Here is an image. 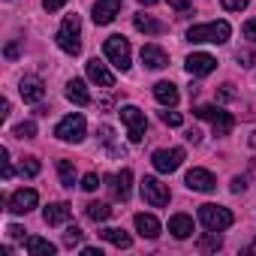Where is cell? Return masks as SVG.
<instances>
[{
  "mask_svg": "<svg viewBox=\"0 0 256 256\" xmlns=\"http://www.w3.org/2000/svg\"><path fill=\"white\" fill-rule=\"evenodd\" d=\"M133 28H136L139 34H148V36H157V34H163V24H160L157 18L145 16V12H139V16L133 18Z\"/></svg>",
  "mask_w": 256,
  "mask_h": 256,
  "instance_id": "cb8c5ba5",
  "label": "cell"
},
{
  "mask_svg": "<svg viewBox=\"0 0 256 256\" xmlns=\"http://www.w3.org/2000/svg\"><path fill=\"white\" fill-rule=\"evenodd\" d=\"M0 163H4V178H12V163H10V151L0 148Z\"/></svg>",
  "mask_w": 256,
  "mask_h": 256,
  "instance_id": "e575fe53",
  "label": "cell"
},
{
  "mask_svg": "<svg viewBox=\"0 0 256 256\" xmlns=\"http://www.w3.org/2000/svg\"><path fill=\"white\" fill-rule=\"evenodd\" d=\"M54 40L66 54H78L82 52V22H78V16H66Z\"/></svg>",
  "mask_w": 256,
  "mask_h": 256,
  "instance_id": "6da1fadb",
  "label": "cell"
},
{
  "mask_svg": "<svg viewBox=\"0 0 256 256\" xmlns=\"http://www.w3.org/2000/svg\"><path fill=\"white\" fill-rule=\"evenodd\" d=\"M181 160H184V148H160V151H154V157H151L154 169L163 172V175L175 172V169L181 166Z\"/></svg>",
  "mask_w": 256,
  "mask_h": 256,
  "instance_id": "ba28073f",
  "label": "cell"
},
{
  "mask_svg": "<svg viewBox=\"0 0 256 256\" xmlns=\"http://www.w3.org/2000/svg\"><path fill=\"white\" fill-rule=\"evenodd\" d=\"M84 130H88V124H84V114H66L58 126H54V136L60 142H82L84 139Z\"/></svg>",
  "mask_w": 256,
  "mask_h": 256,
  "instance_id": "52a82bcc",
  "label": "cell"
},
{
  "mask_svg": "<svg viewBox=\"0 0 256 256\" xmlns=\"http://www.w3.org/2000/svg\"><path fill=\"white\" fill-rule=\"evenodd\" d=\"M6 58H10V60H12V58H18V46H16V42H10V46H6Z\"/></svg>",
  "mask_w": 256,
  "mask_h": 256,
  "instance_id": "60d3db41",
  "label": "cell"
},
{
  "mask_svg": "<svg viewBox=\"0 0 256 256\" xmlns=\"http://www.w3.org/2000/svg\"><path fill=\"white\" fill-rule=\"evenodd\" d=\"M187 72L190 76H208V72H214V66H217V58L214 54H208V52H193L190 58H187Z\"/></svg>",
  "mask_w": 256,
  "mask_h": 256,
  "instance_id": "30bf717a",
  "label": "cell"
},
{
  "mask_svg": "<svg viewBox=\"0 0 256 256\" xmlns=\"http://www.w3.org/2000/svg\"><path fill=\"white\" fill-rule=\"evenodd\" d=\"M130 181H133V172H130V169H124V172H118V175L112 178V193H114V199H120V202L130 199Z\"/></svg>",
  "mask_w": 256,
  "mask_h": 256,
  "instance_id": "ffe728a7",
  "label": "cell"
},
{
  "mask_svg": "<svg viewBox=\"0 0 256 256\" xmlns=\"http://www.w3.org/2000/svg\"><path fill=\"white\" fill-rule=\"evenodd\" d=\"M142 196H145V202H148L151 208L169 205V187L160 184L157 178H145V181H142Z\"/></svg>",
  "mask_w": 256,
  "mask_h": 256,
  "instance_id": "9c48e42d",
  "label": "cell"
},
{
  "mask_svg": "<svg viewBox=\"0 0 256 256\" xmlns=\"http://www.w3.org/2000/svg\"><path fill=\"white\" fill-rule=\"evenodd\" d=\"M82 256H102V250H100V247H84Z\"/></svg>",
  "mask_w": 256,
  "mask_h": 256,
  "instance_id": "b9f144b4",
  "label": "cell"
},
{
  "mask_svg": "<svg viewBox=\"0 0 256 256\" xmlns=\"http://www.w3.org/2000/svg\"><path fill=\"white\" fill-rule=\"evenodd\" d=\"M88 78H90L96 88H114V76H112V72L106 70V64L96 60V58L88 60Z\"/></svg>",
  "mask_w": 256,
  "mask_h": 256,
  "instance_id": "5bb4252c",
  "label": "cell"
},
{
  "mask_svg": "<svg viewBox=\"0 0 256 256\" xmlns=\"http://www.w3.org/2000/svg\"><path fill=\"white\" fill-rule=\"evenodd\" d=\"M136 229L142 238H157L160 235V220L154 214H136Z\"/></svg>",
  "mask_w": 256,
  "mask_h": 256,
  "instance_id": "7402d4cb",
  "label": "cell"
},
{
  "mask_svg": "<svg viewBox=\"0 0 256 256\" xmlns=\"http://www.w3.org/2000/svg\"><path fill=\"white\" fill-rule=\"evenodd\" d=\"M82 241H84V232H82L78 226H70V229L64 232V244H66V247H72V244H82Z\"/></svg>",
  "mask_w": 256,
  "mask_h": 256,
  "instance_id": "f1b7e54d",
  "label": "cell"
},
{
  "mask_svg": "<svg viewBox=\"0 0 256 256\" xmlns=\"http://www.w3.org/2000/svg\"><path fill=\"white\" fill-rule=\"evenodd\" d=\"M184 184H187L190 190H196V193H211V190L217 187V178H214L208 169H190L187 178H184Z\"/></svg>",
  "mask_w": 256,
  "mask_h": 256,
  "instance_id": "8fae6325",
  "label": "cell"
},
{
  "mask_svg": "<svg viewBox=\"0 0 256 256\" xmlns=\"http://www.w3.org/2000/svg\"><path fill=\"white\" fill-rule=\"evenodd\" d=\"M193 112H196V118L211 120V126H214V133H217V136H229V133H232V126H235V118H232L229 112L217 108V106H196Z\"/></svg>",
  "mask_w": 256,
  "mask_h": 256,
  "instance_id": "3957f363",
  "label": "cell"
},
{
  "mask_svg": "<svg viewBox=\"0 0 256 256\" xmlns=\"http://www.w3.org/2000/svg\"><path fill=\"white\" fill-rule=\"evenodd\" d=\"M169 232H172L175 238H190V235H193V217H187V214L169 217Z\"/></svg>",
  "mask_w": 256,
  "mask_h": 256,
  "instance_id": "603a6c76",
  "label": "cell"
},
{
  "mask_svg": "<svg viewBox=\"0 0 256 256\" xmlns=\"http://www.w3.org/2000/svg\"><path fill=\"white\" fill-rule=\"evenodd\" d=\"M72 217V208L66 205V202H54V205H48L46 211H42V220L48 223V226H60V223H66Z\"/></svg>",
  "mask_w": 256,
  "mask_h": 256,
  "instance_id": "ac0fdd59",
  "label": "cell"
},
{
  "mask_svg": "<svg viewBox=\"0 0 256 256\" xmlns=\"http://www.w3.org/2000/svg\"><path fill=\"white\" fill-rule=\"evenodd\" d=\"M199 220H202L205 229H217V232H223V229H229L235 223L232 211L223 208V205H202L199 208Z\"/></svg>",
  "mask_w": 256,
  "mask_h": 256,
  "instance_id": "5b68a950",
  "label": "cell"
},
{
  "mask_svg": "<svg viewBox=\"0 0 256 256\" xmlns=\"http://www.w3.org/2000/svg\"><path fill=\"white\" fill-rule=\"evenodd\" d=\"M244 36H247L250 42H256V18H250V22H244Z\"/></svg>",
  "mask_w": 256,
  "mask_h": 256,
  "instance_id": "8d00e7d4",
  "label": "cell"
},
{
  "mask_svg": "<svg viewBox=\"0 0 256 256\" xmlns=\"http://www.w3.org/2000/svg\"><path fill=\"white\" fill-rule=\"evenodd\" d=\"M229 34H232V28L226 24V22H211V24H196V28H190L187 30V40L190 42H226L229 40Z\"/></svg>",
  "mask_w": 256,
  "mask_h": 256,
  "instance_id": "7a4b0ae2",
  "label": "cell"
},
{
  "mask_svg": "<svg viewBox=\"0 0 256 256\" xmlns=\"http://www.w3.org/2000/svg\"><path fill=\"white\" fill-rule=\"evenodd\" d=\"M100 235H102V238H106L108 244H114V247H120V250H126V247H130V244H133V238H130V235H126L124 229H102Z\"/></svg>",
  "mask_w": 256,
  "mask_h": 256,
  "instance_id": "d4e9b609",
  "label": "cell"
},
{
  "mask_svg": "<svg viewBox=\"0 0 256 256\" xmlns=\"http://www.w3.org/2000/svg\"><path fill=\"white\" fill-rule=\"evenodd\" d=\"M24 247H28L30 256H54V253H58V247H54L48 238H40V235H30V238L24 241Z\"/></svg>",
  "mask_w": 256,
  "mask_h": 256,
  "instance_id": "44dd1931",
  "label": "cell"
},
{
  "mask_svg": "<svg viewBox=\"0 0 256 256\" xmlns=\"http://www.w3.org/2000/svg\"><path fill=\"white\" fill-rule=\"evenodd\" d=\"M142 64L148 70H163V66H169V54L160 46H142Z\"/></svg>",
  "mask_w": 256,
  "mask_h": 256,
  "instance_id": "2e32d148",
  "label": "cell"
},
{
  "mask_svg": "<svg viewBox=\"0 0 256 256\" xmlns=\"http://www.w3.org/2000/svg\"><path fill=\"white\" fill-rule=\"evenodd\" d=\"M120 120L126 124V136H130V142L139 145V142L145 139V126H148L145 112H142L139 106H124V108H120Z\"/></svg>",
  "mask_w": 256,
  "mask_h": 256,
  "instance_id": "277c9868",
  "label": "cell"
},
{
  "mask_svg": "<svg viewBox=\"0 0 256 256\" xmlns=\"http://www.w3.org/2000/svg\"><path fill=\"white\" fill-rule=\"evenodd\" d=\"M139 4H142V6H154V4H157V0H139Z\"/></svg>",
  "mask_w": 256,
  "mask_h": 256,
  "instance_id": "ee69618b",
  "label": "cell"
},
{
  "mask_svg": "<svg viewBox=\"0 0 256 256\" xmlns=\"http://www.w3.org/2000/svg\"><path fill=\"white\" fill-rule=\"evenodd\" d=\"M34 133H36V124L34 120H24V124L16 126V136L18 139H34Z\"/></svg>",
  "mask_w": 256,
  "mask_h": 256,
  "instance_id": "4dcf8cb0",
  "label": "cell"
},
{
  "mask_svg": "<svg viewBox=\"0 0 256 256\" xmlns=\"http://www.w3.org/2000/svg\"><path fill=\"white\" fill-rule=\"evenodd\" d=\"M169 6H172V10H178V12H184V10H190V6H193V0H169Z\"/></svg>",
  "mask_w": 256,
  "mask_h": 256,
  "instance_id": "74e56055",
  "label": "cell"
},
{
  "mask_svg": "<svg viewBox=\"0 0 256 256\" xmlns=\"http://www.w3.org/2000/svg\"><path fill=\"white\" fill-rule=\"evenodd\" d=\"M84 214H88L94 223H102V220L112 214V208H108L106 202H88V205H84Z\"/></svg>",
  "mask_w": 256,
  "mask_h": 256,
  "instance_id": "484cf974",
  "label": "cell"
},
{
  "mask_svg": "<svg viewBox=\"0 0 256 256\" xmlns=\"http://www.w3.org/2000/svg\"><path fill=\"white\" fill-rule=\"evenodd\" d=\"M102 52H106V58L120 70V72H126L130 70V42H126L124 36H108L106 42H102Z\"/></svg>",
  "mask_w": 256,
  "mask_h": 256,
  "instance_id": "8992f818",
  "label": "cell"
},
{
  "mask_svg": "<svg viewBox=\"0 0 256 256\" xmlns=\"http://www.w3.org/2000/svg\"><path fill=\"white\" fill-rule=\"evenodd\" d=\"M60 6H66V0H42V10L46 12H58Z\"/></svg>",
  "mask_w": 256,
  "mask_h": 256,
  "instance_id": "d590c367",
  "label": "cell"
},
{
  "mask_svg": "<svg viewBox=\"0 0 256 256\" xmlns=\"http://www.w3.org/2000/svg\"><path fill=\"white\" fill-rule=\"evenodd\" d=\"M82 187H84L88 193H94V190L100 187V175H94V172H90V175H84V178H82Z\"/></svg>",
  "mask_w": 256,
  "mask_h": 256,
  "instance_id": "836d02e7",
  "label": "cell"
},
{
  "mask_svg": "<svg viewBox=\"0 0 256 256\" xmlns=\"http://www.w3.org/2000/svg\"><path fill=\"white\" fill-rule=\"evenodd\" d=\"M6 114H10V100L0 102V118H6Z\"/></svg>",
  "mask_w": 256,
  "mask_h": 256,
  "instance_id": "7bdbcfd3",
  "label": "cell"
},
{
  "mask_svg": "<svg viewBox=\"0 0 256 256\" xmlns=\"http://www.w3.org/2000/svg\"><path fill=\"white\" fill-rule=\"evenodd\" d=\"M18 94H22V100H24V102H40V100L46 96L42 78H36V76H24V78H22V84H18Z\"/></svg>",
  "mask_w": 256,
  "mask_h": 256,
  "instance_id": "9a60e30c",
  "label": "cell"
},
{
  "mask_svg": "<svg viewBox=\"0 0 256 256\" xmlns=\"http://www.w3.org/2000/svg\"><path fill=\"white\" fill-rule=\"evenodd\" d=\"M154 100L160 106H166V108H175L178 106V88L172 82H157L154 84Z\"/></svg>",
  "mask_w": 256,
  "mask_h": 256,
  "instance_id": "e0dca14e",
  "label": "cell"
},
{
  "mask_svg": "<svg viewBox=\"0 0 256 256\" xmlns=\"http://www.w3.org/2000/svg\"><path fill=\"white\" fill-rule=\"evenodd\" d=\"M160 118H163V124H169V126H181V124H184V118H181L178 112H163Z\"/></svg>",
  "mask_w": 256,
  "mask_h": 256,
  "instance_id": "d6a6232c",
  "label": "cell"
},
{
  "mask_svg": "<svg viewBox=\"0 0 256 256\" xmlns=\"http://www.w3.org/2000/svg\"><path fill=\"white\" fill-rule=\"evenodd\" d=\"M120 0H96L94 4V24H108L114 22V16L120 12Z\"/></svg>",
  "mask_w": 256,
  "mask_h": 256,
  "instance_id": "4fadbf2b",
  "label": "cell"
},
{
  "mask_svg": "<svg viewBox=\"0 0 256 256\" xmlns=\"http://www.w3.org/2000/svg\"><path fill=\"white\" fill-rule=\"evenodd\" d=\"M66 100L76 102V106H90V94H88V84L82 78H72L66 82Z\"/></svg>",
  "mask_w": 256,
  "mask_h": 256,
  "instance_id": "d6986e66",
  "label": "cell"
},
{
  "mask_svg": "<svg viewBox=\"0 0 256 256\" xmlns=\"http://www.w3.org/2000/svg\"><path fill=\"white\" fill-rule=\"evenodd\" d=\"M220 244H223V238L217 235V229H208V235L199 241V250H205V253H211V250H220Z\"/></svg>",
  "mask_w": 256,
  "mask_h": 256,
  "instance_id": "83f0119b",
  "label": "cell"
},
{
  "mask_svg": "<svg viewBox=\"0 0 256 256\" xmlns=\"http://www.w3.org/2000/svg\"><path fill=\"white\" fill-rule=\"evenodd\" d=\"M253 247H256V244H253Z\"/></svg>",
  "mask_w": 256,
  "mask_h": 256,
  "instance_id": "f6af8a7d",
  "label": "cell"
},
{
  "mask_svg": "<svg viewBox=\"0 0 256 256\" xmlns=\"http://www.w3.org/2000/svg\"><path fill=\"white\" fill-rule=\"evenodd\" d=\"M36 202H40V196H36V190H16L12 196H10V211L12 214H28V211H34L36 208Z\"/></svg>",
  "mask_w": 256,
  "mask_h": 256,
  "instance_id": "7c38bea8",
  "label": "cell"
},
{
  "mask_svg": "<svg viewBox=\"0 0 256 256\" xmlns=\"http://www.w3.org/2000/svg\"><path fill=\"white\" fill-rule=\"evenodd\" d=\"M22 175H28V178L40 175V160H36V157H24V160H22Z\"/></svg>",
  "mask_w": 256,
  "mask_h": 256,
  "instance_id": "f546056e",
  "label": "cell"
},
{
  "mask_svg": "<svg viewBox=\"0 0 256 256\" xmlns=\"http://www.w3.org/2000/svg\"><path fill=\"white\" fill-rule=\"evenodd\" d=\"M58 175H60V184L72 190V184H76V166L70 160H58Z\"/></svg>",
  "mask_w": 256,
  "mask_h": 256,
  "instance_id": "4316f807",
  "label": "cell"
},
{
  "mask_svg": "<svg viewBox=\"0 0 256 256\" xmlns=\"http://www.w3.org/2000/svg\"><path fill=\"white\" fill-rule=\"evenodd\" d=\"M6 232H10V238H16V241H18V238H24V229H22V226H10Z\"/></svg>",
  "mask_w": 256,
  "mask_h": 256,
  "instance_id": "ab89813d",
  "label": "cell"
},
{
  "mask_svg": "<svg viewBox=\"0 0 256 256\" xmlns=\"http://www.w3.org/2000/svg\"><path fill=\"white\" fill-rule=\"evenodd\" d=\"M220 4H223V10H229V12H241L250 0H220Z\"/></svg>",
  "mask_w": 256,
  "mask_h": 256,
  "instance_id": "1f68e13d",
  "label": "cell"
},
{
  "mask_svg": "<svg viewBox=\"0 0 256 256\" xmlns=\"http://www.w3.org/2000/svg\"><path fill=\"white\" fill-rule=\"evenodd\" d=\"M244 187H247V181H244V178H232V193H241Z\"/></svg>",
  "mask_w": 256,
  "mask_h": 256,
  "instance_id": "f35d334b",
  "label": "cell"
}]
</instances>
